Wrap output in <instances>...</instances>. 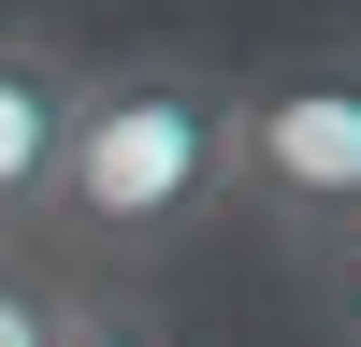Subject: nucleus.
<instances>
[{
  "instance_id": "nucleus-1",
  "label": "nucleus",
  "mask_w": 361,
  "mask_h": 347,
  "mask_svg": "<svg viewBox=\"0 0 361 347\" xmlns=\"http://www.w3.org/2000/svg\"><path fill=\"white\" fill-rule=\"evenodd\" d=\"M217 217H231V73L188 58V44L87 58L44 246H73L87 275H145V260L202 246Z\"/></svg>"
},
{
  "instance_id": "nucleus-2",
  "label": "nucleus",
  "mask_w": 361,
  "mask_h": 347,
  "mask_svg": "<svg viewBox=\"0 0 361 347\" xmlns=\"http://www.w3.org/2000/svg\"><path fill=\"white\" fill-rule=\"evenodd\" d=\"M231 217L275 246L361 231V44H289L231 73Z\"/></svg>"
},
{
  "instance_id": "nucleus-3",
  "label": "nucleus",
  "mask_w": 361,
  "mask_h": 347,
  "mask_svg": "<svg viewBox=\"0 0 361 347\" xmlns=\"http://www.w3.org/2000/svg\"><path fill=\"white\" fill-rule=\"evenodd\" d=\"M73 87H87V58L58 44V29L0 15V246H44L58 145H73Z\"/></svg>"
},
{
  "instance_id": "nucleus-4",
  "label": "nucleus",
  "mask_w": 361,
  "mask_h": 347,
  "mask_svg": "<svg viewBox=\"0 0 361 347\" xmlns=\"http://www.w3.org/2000/svg\"><path fill=\"white\" fill-rule=\"evenodd\" d=\"M44 347H188L159 304H130V289H87V275H58V333Z\"/></svg>"
},
{
  "instance_id": "nucleus-5",
  "label": "nucleus",
  "mask_w": 361,
  "mask_h": 347,
  "mask_svg": "<svg viewBox=\"0 0 361 347\" xmlns=\"http://www.w3.org/2000/svg\"><path fill=\"white\" fill-rule=\"evenodd\" d=\"M275 260H289V289L318 304V333L361 347V231H318V246H275Z\"/></svg>"
},
{
  "instance_id": "nucleus-6",
  "label": "nucleus",
  "mask_w": 361,
  "mask_h": 347,
  "mask_svg": "<svg viewBox=\"0 0 361 347\" xmlns=\"http://www.w3.org/2000/svg\"><path fill=\"white\" fill-rule=\"evenodd\" d=\"M44 333H58V275L29 246H0V347H44Z\"/></svg>"
}]
</instances>
